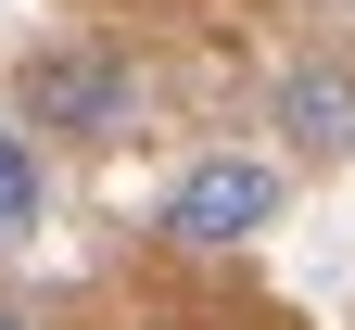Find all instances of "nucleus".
<instances>
[{"mask_svg": "<svg viewBox=\"0 0 355 330\" xmlns=\"http://www.w3.org/2000/svg\"><path fill=\"white\" fill-rule=\"evenodd\" d=\"M26 229H38V153L0 127V242H26Z\"/></svg>", "mask_w": 355, "mask_h": 330, "instance_id": "obj_4", "label": "nucleus"}, {"mask_svg": "<svg viewBox=\"0 0 355 330\" xmlns=\"http://www.w3.org/2000/svg\"><path fill=\"white\" fill-rule=\"evenodd\" d=\"M266 216H279V165H266V153H203V165L165 191L153 229H165L178 254H229V242H254Z\"/></svg>", "mask_w": 355, "mask_h": 330, "instance_id": "obj_1", "label": "nucleus"}, {"mask_svg": "<svg viewBox=\"0 0 355 330\" xmlns=\"http://www.w3.org/2000/svg\"><path fill=\"white\" fill-rule=\"evenodd\" d=\"M127 102H140V76H127V51H102V38H64V51L26 64V127H51V140H114Z\"/></svg>", "mask_w": 355, "mask_h": 330, "instance_id": "obj_2", "label": "nucleus"}, {"mask_svg": "<svg viewBox=\"0 0 355 330\" xmlns=\"http://www.w3.org/2000/svg\"><path fill=\"white\" fill-rule=\"evenodd\" d=\"M330 13H355V0H330Z\"/></svg>", "mask_w": 355, "mask_h": 330, "instance_id": "obj_6", "label": "nucleus"}, {"mask_svg": "<svg viewBox=\"0 0 355 330\" xmlns=\"http://www.w3.org/2000/svg\"><path fill=\"white\" fill-rule=\"evenodd\" d=\"M279 140H292L304 165H343V153H355V64H330V51L292 64V76H279Z\"/></svg>", "mask_w": 355, "mask_h": 330, "instance_id": "obj_3", "label": "nucleus"}, {"mask_svg": "<svg viewBox=\"0 0 355 330\" xmlns=\"http://www.w3.org/2000/svg\"><path fill=\"white\" fill-rule=\"evenodd\" d=\"M0 330H26V317H13V305H0Z\"/></svg>", "mask_w": 355, "mask_h": 330, "instance_id": "obj_5", "label": "nucleus"}]
</instances>
